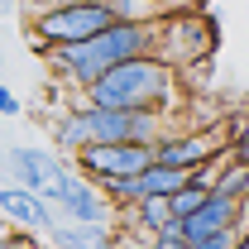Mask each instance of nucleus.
Segmentation results:
<instances>
[{
    "instance_id": "obj_15",
    "label": "nucleus",
    "mask_w": 249,
    "mask_h": 249,
    "mask_svg": "<svg viewBox=\"0 0 249 249\" xmlns=\"http://www.w3.org/2000/svg\"><path fill=\"white\" fill-rule=\"evenodd\" d=\"M15 5H19V0H0V15L10 19V15H15Z\"/></svg>"
},
{
    "instance_id": "obj_16",
    "label": "nucleus",
    "mask_w": 249,
    "mask_h": 249,
    "mask_svg": "<svg viewBox=\"0 0 249 249\" xmlns=\"http://www.w3.org/2000/svg\"><path fill=\"white\" fill-rule=\"evenodd\" d=\"M0 67H5V48H0Z\"/></svg>"
},
{
    "instance_id": "obj_9",
    "label": "nucleus",
    "mask_w": 249,
    "mask_h": 249,
    "mask_svg": "<svg viewBox=\"0 0 249 249\" xmlns=\"http://www.w3.org/2000/svg\"><path fill=\"white\" fill-rule=\"evenodd\" d=\"M53 211H58L62 220H115L110 196H106L91 178H82L77 168H67V178H62V196H58Z\"/></svg>"
},
{
    "instance_id": "obj_12",
    "label": "nucleus",
    "mask_w": 249,
    "mask_h": 249,
    "mask_svg": "<svg viewBox=\"0 0 249 249\" xmlns=\"http://www.w3.org/2000/svg\"><path fill=\"white\" fill-rule=\"evenodd\" d=\"M211 192L245 201V196H249V163H240V158H230V154H220L216 178H211Z\"/></svg>"
},
{
    "instance_id": "obj_5",
    "label": "nucleus",
    "mask_w": 249,
    "mask_h": 249,
    "mask_svg": "<svg viewBox=\"0 0 249 249\" xmlns=\"http://www.w3.org/2000/svg\"><path fill=\"white\" fill-rule=\"evenodd\" d=\"M67 158H72V168H77L82 178H91L96 187H106V182H120V178L144 173V168L154 163V149L124 139V144H82L77 154H67Z\"/></svg>"
},
{
    "instance_id": "obj_14",
    "label": "nucleus",
    "mask_w": 249,
    "mask_h": 249,
    "mask_svg": "<svg viewBox=\"0 0 249 249\" xmlns=\"http://www.w3.org/2000/svg\"><path fill=\"white\" fill-rule=\"evenodd\" d=\"M0 115H5V120H15V115H24V101H19V96L10 91L5 82H0Z\"/></svg>"
},
{
    "instance_id": "obj_4",
    "label": "nucleus",
    "mask_w": 249,
    "mask_h": 249,
    "mask_svg": "<svg viewBox=\"0 0 249 249\" xmlns=\"http://www.w3.org/2000/svg\"><path fill=\"white\" fill-rule=\"evenodd\" d=\"M72 120H77V129H82L87 144H124V139L154 144L158 134L168 129L173 115H158V110H115V106H91V101L77 96Z\"/></svg>"
},
{
    "instance_id": "obj_18",
    "label": "nucleus",
    "mask_w": 249,
    "mask_h": 249,
    "mask_svg": "<svg viewBox=\"0 0 249 249\" xmlns=\"http://www.w3.org/2000/svg\"><path fill=\"white\" fill-rule=\"evenodd\" d=\"M0 124H5V115H0Z\"/></svg>"
},
{
    "instance_id": "obj_2",
    "label": "nucleus",
    "mask_w": 249,
    "mask_h": 249,
    "mask_svg": "<svg viewBox=\"0 0 249 249\" xmlns=\"http://www.w3.org/2000/svg\"><path fill=\"white\" fill-rule=\"evenodd\" d=\"M82 101L91 106H115V110H158L173 115L182 106V82L163 58H124L115 67H106L96 82L82 87Z\"/></svg>"
},
{
    "instance_id": "obj_17",
    "label": "nucleus",
    "mask_w": 249,
    "mask_h": 249,
    "mask_svg": "<svg viewBox=\"0 0 249 249\" xmlns=\"http://www.w3.org/2000/svg\"><path fill=\"white\" fill-rule=\"evenodd\" d=\"M115 249H129V245H124V240H120V245H115Z\"/></svg>"
},
{
    "instance_id": "obj_6",
    "label": "nucleus",
    "mask_w": 249,
    "mask_h": 249,
    "mask_svg": "<svg viewBox=\"0 0 249 249\" xmlns=\"http://www.w3.org/2000/svg\"><path fill=\"white\" fill-rule=\"evenodd\" d=\"M154 163H163V168H196V163H206V158H216V154H225V124L220 129H163L154 144Z\"/></svg>"
},
{
    "instance_id": "obj_7",
    "label": "nucleus",
    "mask_w": 249,
    "mask_h": 249,
    "mask_svg": "<svg viewBox=\"0 0 249 249\" xmlns=\"http://www.w3.org/2000/svg\"><path fill=\"white\" fill-rule=\"evenodd\" d=\"M62 168V158L53 149H38V144H10L5 158H0V182H15V187H29V192H43V182Z\"/></svg>"
},
{
    "instance_id": "obj_11",
    "label": "nucleus",
    "mask_w": 249,
    "mask_h": 249,
    "mask_svg": "<svg viewBox=\"0 0 249 249\" xmlns=\"http://www.w3.org/2000/svg\"><path fill=\"white\" fill-rule=\"evenodd\" d=\"M0 220L5 225H24V230H48L53 220H58V211L38 196V192H29V187H15V182H0Z\"/></svg>"
},
{
    "instance_id": "obj_10",
    "label": "nucleus",
    "mask_w": 249,
    "mask_h": 249,
    "mask_svg": "<svg viewBox=\"0 0 249 249\" xmlns=\"http://www.w3.org/2000/svg\"><path fill=\"white\" fill-rule=\"evenodd\" d=\"M48 249H115L120 245V230L115 220H53L48 230Z\"/></svg>"
},
{
    "instance_id": "obj_1",
    "label": "nucleus",
    "mask_w": 249,
    "mask_h": 249,
    "mask_svg": "<svg viewBox=\"0 0 249 249\" xmlns=\"http://www.w3.org/2000/svg\"><path fill=\"white\" fill-rule=\"evenodd\" d=\"M158 43V19L149 24H106L101 34L82 38V43H62V48H34L48 62V72L58 77L67 91L82 96L87 82H96L106 67H115L124 58H149Z\"/></svg>"
},
{
    "instance_id": "obj_8",
    "label": "nucleus",
    "mask_w": 249,
    "mask_h": 249,
    "mask_svg": "<svg viewBox=\"0 0 249 249\" xmlns=\"http://www.w3.org/2000/svg\"><path fill=\"white\" fill-rule=\"evenodd\" d=\"M235 225H245V201H235V196H220V192H206L201 201H196V211H187L178 220V230H182V240H201V235H216V230H235Z\"/></svg>"
},
{
    "instance_id": "obj_13",
    "label": "nucleus",
    "mask_w": 249,
    "mask_h": 249,
    "mask_svg": "<svg viewBox=\"0 0 249 249\" xmlns=\"http://www.w3.org/2000/svg\"><path fill=\"white\" fill-rule=\"evenodd\" d=\"M144 249H187L182 230H178V220H173V225H163V230H154V235H149V245H144Z\"/></svg>"
},
{
    "instance_id": "obj_3",
    "label": "nucleus",
    "mask_w": 249,
    "mask_h": 249,
    "mask_svg": "<svg viewBox=\"0 0 249 249\" xmlns=\"http://www.w3.org/2000/svg\"><path fill=\"white\" fill-rule=\"evenodd\" d=\"M110 19V10L101 0H38V15L29 19L34 48H62V43H82L101 34Z\"/></svg>"
}]
</instances>
